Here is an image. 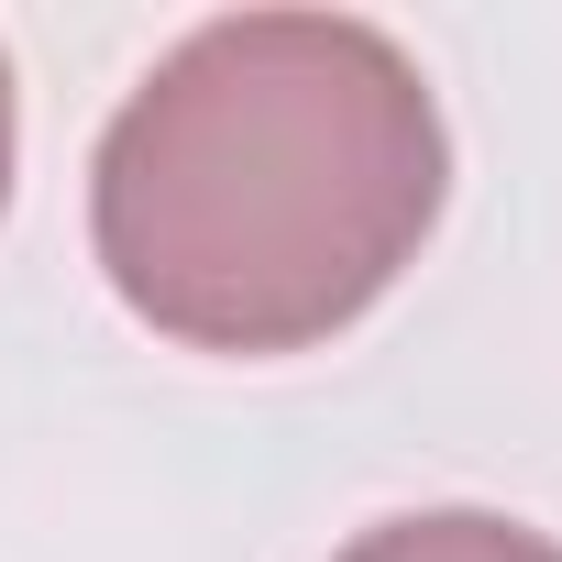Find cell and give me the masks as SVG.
<instances>
[{
    "mask_svg": "<svg viewBox=\"0 0 562 562\" xmlns=\"http://www.w3.org/2000/svg\"><path fill=\"white\" fill-rule=\"evenodd\" d=\"M452 133L419 56L353 12H232L166 45L100 133L111 299L188 353H310L419 265Z\"/></svg>",
    "mask_w": 562,
    "mask_h": 562,
    "instance_id": "cell-1",
    "label": "cell"
},
{
    "mask_svg": "<svg viewBox=\"0 0 562 562\" xmlns=\"http://www.w3.org/2000/svg\"><path fill=\"white\" fill-rule=\"evenodd\" d=\"M331 562H562V540H540L529 518H496V507H408V518H375Z\"/></svg>",
    "mask_w": 562,
    "mask_h": 562,
    "instance_id": "cell-2",
    "label": "cell"
},
{
    "mask_svg": "<svg viewBox=\"0 0 562 562\" xmlns=\"http://www.w3.org/2000/svg\"><path fill=\"white\" fill-rule=\"evenodd\" d=\"M0 210H12V56H0Z\"/></svg>",
    "mask_w": 562,
    "mask_h": 562,
    "instance_id": "cell-3",
    "label": "cell"
}]
</instances>
